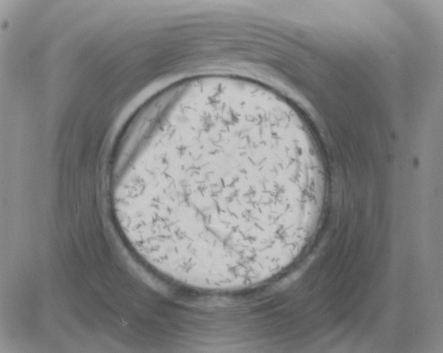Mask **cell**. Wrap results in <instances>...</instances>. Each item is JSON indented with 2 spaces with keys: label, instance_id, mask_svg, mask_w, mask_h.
I'll use <instances>...</instances> for the list:
<instances>
[{
  "label": "cell",
  "instance_id": "6da1fadb",
  "mask_svg": "<svg viewBox=\"0 0 443 353\" xmlns=\"http://www.w3.org/2000/svg\"><path fill=\"white\" fill-rule=\"evenodd\" d=\"M176 182L164 202L180 224L208 242L231 247L299 235V187L287 159L240 139H221L175 152Z\"/></svg>",
  "mask_w": 443,
  "mask_h": 353
}]
</instances>
